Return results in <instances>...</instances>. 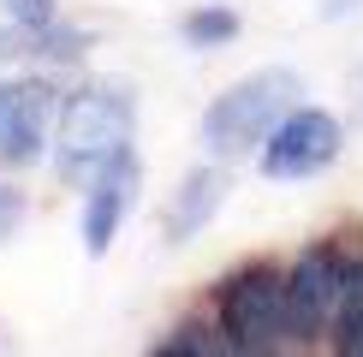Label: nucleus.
Listing matches in <instances>:
<instances>
[{"label": "nucleus", "mask_w": 363, "mask_h": 357, "mask_svg": "<svg viewBox=\"0 0 363 357\" xmlns=\"http://www.w3.org/2000/svg\"><path fill=\"white\" fill-rule=\"evenodd\" d=\"M138 137V101H131V84L119 78H89L72 84L60 96V119H54V173L66 185H89L108 161H119Z\"/></svg>", "instance_id": "f257e3e1"}, {"label": "nucleus", "mask_w": 363, "mask_h": 357, "mask_svg": "<svg viewBox=\"0 0 363 357\" xmlns=\"http://www.w3.org/2000/svg\"><path fill=\"white\" fill-rule=\"evenodd\" d=\"M215 327L233 357H274V351H304L292 322V280L280 262H245L215 286Z\"/></svg>", "instance_id": "f03ea898"}, {"label": "nucleus", "mask_w": 363, "mask_h": 357, "mask_svg": "<svg viewBox=\"0 0 363 357\" xmlns=\"http://www.w3.org/2000/svg\"><path fill=\"white\" fill-rule=\"evenodd\" d=\"M298 96H304V78L286 72V66H262V72H250V78L226 84L220 96L203 108V125H196L203 155H215V161H250L256 149L268 143V131L298 108Z\"/></svg>", "instance_id": "7ed1b4c3"}, {"label": "nucleus", "mask_w": 363, "mask_h": 357, "mask_svg": "<svg viewBox=\"0 0 363 357\" xmlns=\"http://www.w3.org/2000/svg\"><path fill=\"white\" fill-rule=\"evenodd\" d=\"M54 78L42 72H0V173L42 167L54 155V119H60Z\"/></svg>", "instance_id": "20e7f679"}, {"label": "nucleus", "mask_w": 363, "mask_h": 357, "mask_svg": "<svg viewBox=\"0 0 363 357\" xmlns=\"http://www.w3.org/2000/svg\"><path fill=\"white\" fill-rule=\"evenodd\" d=\"M340 149H345V125L328 108H315V101H298L268 131V143L256 149V173L274 178V185H298V178L328 173L340 161Z\"/></svg>", "instance_id": "39448f33"}, {"label": "nucleus", "mask_w": 363, "mask_h": 357, "mask_svg": "<svg viewBox=\"0 0 363 357\" xmlns=\"http://www.w3.org/2000/svg\"><path fill=\"white\" fill-rule=\"evenodd\" d=\"M345 268H352V244L345 238H315L310 250H298V262H286V280H292V322L298 339L328 346V327H334L340 292H345Z\"/></svg>", "instance_id": "423d86ee"}, {"label": "nucleus", "mask_w": 363, "mask_h": 357, "mask_svg": "<svg viewBox=\"0 0 363 357\" xmlns=\"http://www.w3.org/2000/svg\"><path fill=\"white\" fill-rule=\"evenodd\" d=\"M138 185H143L138 149H125L84 185V256H108L113 250V238L125 232V215L138 208Z\"/></svg>", "instance_id": "0eeeda50"}, {"label": "nucleus", "mask_w": 363, "mask_h": 357, "mask_svg": "<svg viewBox=\"0 0 363 357\" xmlns=\"http://www.w3.org/2000/svg\"><path fill=\"white\" fill-rule=\"evenodd\" d=\"M220 203H226V161L208 155L203 167H191L185 178H179L167 215H161V227H167V244H185V238H196L208 220L220 215Z\"/></svg>", "instance_id": "6e6552de"}, {"label": "nucleus", "mask_w": 363, "mask_h": 357, "mask_svg": "<svg viewBox=\"0 0 363 357\" xmlns=\"http://www.w3.org/2000/svg\"><path fill=\"white\" fill-rule=\"evenodd\" d=\"M328 351L340 357H363V244H352V268H345V292L328 327Z\"/></svg>", "instance_id": "1a4fd4ad"}, {"label": "nucleus", "mask_w": 363, "mask_h": 357, "mask_svg": "<svg viewBox=\"0 0 363 357\" xmlns=\"http://www.w3.org/2000/svg\"><path fill=\"white\" fill-rule=\"evenodd\" d=\"M149 351L155 357H215V351H226V339H220L215 316H185V322H173L167 334L149 339Z\"/></svg>", "instance_id": "9d476101"}, {"label": "nucleus", "mask_w": 363, "mask_h": 357, "mask_svg": "<svg viewBox=\"0 0 363 357\" xmlns=\"http://www.w3.org/2000/svg\"><path fill=\"white\" fill-rule=\"evenodd\" d=\"M238 12L233 6H191L185 18H179V36H185V48H226V42H238Z\"/></svg>", "instance_id": "9b49d317"}, {"label": "nucleus", "mask_w": 363, "mask_h": 357, "mask_svg": "<svg viewBox=\"0 0 363 357\" xmlns=\"http://www.w3.org/2000/svg\"><path fill=\"white\" fill-rule=\"evenodd\" d=\"M0 18L30 30V36H42V30L60 24V0H0Z\"/></svg>", "instance_id": "f8f14e48"}, {"label": "nucleus", "mask_w": 363, "mask_h": 357, "mask_svg": "<svg viewBox=\"0 0 363 357\" xmlns=\"http://www.w3.org/2000/svg\"><path fill=\"white\" fill-rule=\"evenodd\" d=\"M24 215H30L24 191H18V185H6V178H0V244H6V238H12V232L24 227Z\"/></svg>", "instance_id": "ddd939ff"}]
</instances>
